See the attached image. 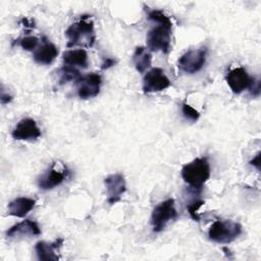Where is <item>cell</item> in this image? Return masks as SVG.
<instances>
[{"label": "cell", "mask_w": 261, "mask_h": 261, "mask_svg": "<svg viewBox=\"0 0 261 261\" xmlns=\"http://www.w3.org/2000/svg\"><path fill=\"white\" fill-rule=\"evenodd\" d=\"M65 35L68 38L67 47L82 46L90 48L94 45L96 40L94 22L88 15H83L79 21L67 28Z\"/></svg>", "instance_id": "6da1fadb"}, {"label": "cell", "mask_w": 261, "mask_h": 261, "mask_svg": "<svg viewBox=\"0 0 261 261\" xmlns=\"http://www.w3.org/2000/svg\"><path fill=\"white\" fill-rule=\"evenodd\" d=\"M210 164L206 157H199L185 164L181 168V177L195 191H201L210 177Z\"/></svg>", "instance_id": "7a4b0ae2"}, {"label": "cell", "mask_w": 261, "mask_h": 261, "mask_svg": "<svg viewBox=\"0 0 261 261\" xmlns=\"http://www.w3.org/2000/svg\"><path fill=\"white\" fill-rule=\"evenodd\" d=\"M242 233V225L232 220H215L208 230V237L218 244H229Z\"/></svg>", "instance_id": "3957f363"}, {"label": "cell", "mask_w": 261, "mask_h": 261, "mask_svg": "<svg viewBox=\"0 0 261 261\" xmlns=\"http://www.w3.org/2000/svg\"><path fill=\"white\" fill-rule=\"evenodd\" d=\"M172 25L157 23L147 35V46L153 52L161 51L167 54L170 50Z\"/></svg>", "instance_id": "277c9868"}, {"label": "cell", "mask_w": 261, "mask_h": 261, "mask_svg": "<svg viewBox=\"0 0 261 261\" xmlns=\"http://www.w3.org/2000/svg\"><path fill=\"white\" fill-rule=\"evenodd\" d=\"M177 216L178 214L174 207V200L169 198L165 201H162L153 209L151 215V224L153 231H162L167 223L171 220L176 219Z\"/></svg>", "instance_id": "5b68a950"}, {"label": "cell", "mask_w": 261, "mask_h": 261, "mask_svg": "<svg viewBox=\"0 0 261 261\" xmlns=\"http://www.w3.org/2000/svg\"><path fill=\"white\" fill-rule=\"evenodd\" d=\"M207 51V47L205 46L196 50L187 51L179 57L177 61L178 68L189 74L200 71L206 62Z\"/></svg>", "instance_id": "8992f818"}, {"label": "cell", "mask_w": 261, "mask_h": 261, "mask_svg": "<svg viewBox=\"0 0 261 261\" xmlns=\"http://www.w3.org/2000/svg\"><path fill=\"white\" fill-rule=\"evenodd\" d=\"M170 81L159 67L150 69L143 79V92L145 94L161 92L170 86Z\"/></svg>", "instance_id": "52a82bcc"}, {"label": "cell", "mask_w": 261, "mask_h": 261, "mask_svg": "<svg viewBox=\"0 0 261 261\" xmlns=\"http://www.w3.org/2000/svg\"><path fill=\"white\" fill-rule=\"evenodd\" d=\"M101 75L95 72L82 75L76 82L77 95L81 99H90L96 97L100 92Z\"/></svg>", "instance_id": "ba28073f"}, {"label": "cell", "mask_w": 261, "mask_h": 261, "mask_svg": "<svg viewBox=\"0 0 261 261\" xmlns=\"http://www.w3.org/2000/svg\"><path fill=\"white\" fill-rule=\"evenodd\" d=\"M104 184L107 191V202L110 205L120 201L121 196L126 191V184L123 174L113 173L105 177Z\"/></svg>", "instance_id": "9c48e42d"}, {"label": "cell", "mask_w": 261, "mask_h": 261, "mask_svg": "<svg viewBox=\"0 0 261 261\" xmlns=\"http://www.w3.org/2000/svg\"><path fill=\"white\" fill-rule=\"evenodd\" d=\"M69 171L66 167L56 168V163H53L51 167L38 179V186L41 190H52L60 186L68 176Z\"/></svg>", "instance_id": "30bf717a"}, {"label": "cell", "mask_w": 261, "mask_h": 261, "mask_svg": "<svg viewBox=\"0 0 261 261\" xmlns=\"http://www.w3.org/2000/svg\"><path fill=\"white\" fill-rule=\"evenodd\" d=\"M11 136L18 141H35L41 137V130L33 118H22L13 128Z\"/></svg>", "instance_id": "8fae6325"}, {"label": "cell", "mask_w": 261, "mask_h": 261, "mask_svg": "<svg viewBox=\"0 0 261 261\" xmlns=\"http://www.w3.org/2000/svg\"><path fill=\"white\" fill-rule=\"evenodd\" d=\"M253 79L254 77L250 76L244 67H236L229 70L225 76L227 85L234 94H240L249 89Z\"/></svg>", "instance_id": "7c38bea8"}, {"label": "cell", "mask_w": 261, "mask_h": 261, "mask_svg": "<svg viewBox=\"0 0 261 261\" xmlns=\"http://www.w3.org/2000/svg\"><path fill=\"white\" fill-rule=\"evenodd\" d=\"M63 244V239H57L53 243L38 242L35 246V250L39 260L42 261H57L59 259L56 250H58Z\"/></svg>", "instance_id": "4fadbf2b"}, {"label": "cell", "mask_w": 261, "mask_h": 261, "mask_svg": "<svg viewBox=\"0 0 261 261\" xmlns=\"http://www.w3.org/2000/svg\"><path fill=\"white\" fill-rule=\"evenodd\" d=\"M41 228L36 221L31 219H24L21 222H18L11 226L6 231V237L8 239L17 238L19 236H40Z\"/></svg>", "instance_id": "5bb4252c"}, {"label": "cell", "mask_w": 261, "mask_h": 261, "mask_svg": "<svg viewBox=\"0 0 261 261\" xmlns=\"http://www.w3.org/2000/svg\"><path fill=\"white\" fill-rule=\"evenodd\" d=\"M58 55V48L50 43L44 41V44L40 47H38L33 54V58L35 62L38 64H43V65H48L53 62V60L57 57Z\"/></svg>", "instance_id": "9a60e30c"}, {"label": "cell", "mask_w": 261, "mask_h": 261, "mask_svg": "<svg viewBox=\"0 0 261 261\" xmlns=\"http://www.w3.org/2000/svg\"><path fill=\"white\" fill-rule=\"evenodd\" d=\"M36 205V200L27 197H18L9 202L8 214L15 217H24Z\"/></svg>", "instance_id": "2e32d148"}, {"label": "cell", "mask_w": 261, "mask_h": 261, "mask_svg": "<svg viewBox=\"0 0 261 261\" xmlns=\"http://www.w3.org/2000/svg\"><path fill=\"white\" fill-rule=\"evenodd\" d=\"M62 59L65 65L73 66V67H82L86 68L89 64L88 54L84 49H74L67 50L62 54Z\"/></svg>", "instance_id": "e0dca14e"}, {"label": "cell", "mask_w": 261, "mask_h": 261, "mask_svg": "<svg viewBox=\"0 0 261 261\" xmlns=\"http://www.w3.org/2000/svg\"><path fill=\"white\" fill-rule=\"evenodd\" d=\"M133 62L140 73H144L152 63V55L145 47H137L133 54Z\"/></svg>", "instance_id": "ac0fdd59"}, {"label": "cell", "mask_w": 261, "mask_h": 261, "mask_svg": "<svg viewBox=\"0 0 261 261\" xmlns=\"http://www.w3.org/2000/svg\"><path fill=\"white\" fill-rule=\"evenodd\" d=\"M58 73H59V84L60 85L66 84L71 81L76 82L82 76L81 72L77 68H75L73 66L65 65V64L58 70Z\"/></svg>", "instance_id": "d6986e66"}, {"label": "cell", "mask_w": 261, "mask_h": 261, "mask_svg": "<svg viewBox=\"0 0 261 261\" xmlns=\"http://www.w3.org/2000/svg\"><path fill=\"white\" fill-rule=\"evenodd\" d=\"M148 18L152 21H154L155 23H159V24H168V25H172L170 18L162 11L159 9H151L148 10Z\"/></svg>", "instance_id": "ffe728a7"}, {"label": "cell", "mask_w": 261, "mask_h": 261, "mask_svg": "<svg viewBox=\"0 0 261 261\" xmlns=\"http://www.w3.org/2000/svg\"><path fill=\"white\" fill-rule=\"evenodd\" d=\"M204 204V201L201 199H195L191 202L188 203L187 205V209L188 212L190 214V216L192 217V219H194L195 221H200V215L198 214V210L199 208Z\"/></svg>", "instance_id": "44dd1931"}, {"label": "cell", "mask_w": 261, "mask_h": 261, "mask_svg": "<svg viewBox=\"0 0 261 261\" xmlns=\"http://www.w3.org/2000/svg\"><path fill=\"white\" fill-rule=\"evenodd\" d=\"M18 44L21 46L22 49L27 51H35L38 44H39V39L35 36H28L21 39H18Z\"/></svg>", "instance_id": "7402d4cb"}, {"label": "cell", "mask_w": 261, "mask_h": 261, "mask_svg": "<svg viewBox=\"0 0 261 261\" xmlns=\"http://www.w3.org/2000/svg\"><path fill=\"white\" fill-rule=\"evenodd\" d=\"M181 112H182L184 116L191 121H197L200 117V113L195 108H193L192 106L187 104L186 102H184L181 105Z\"/></svg>", "instance_id": "603a6c76"}, {"label": "cell", "mask_w": 261, "mask_h": 261, "mask_svg": "<svg viewBox=\"0 0 261 261\" xmlns=\"http://www.w3.org/2000/svg\"><path fill=\"white\" fill-rule=\"evenodd\" d=\"M249 90H250V92L253 96H259V94H260V82H259V80L253 79V82H252Z\"/></svg>", "instance_id": "cb8c5ba5"}, {"label": "cell", "mask_w": 261, "mask_h": 261, "mask_svg": "<svg viewBox=\"0 0 261 261\" xmlns=\"http://www.w3.org/2000/svg\"><path fill=\"white\" fill-rule=\"evenodd\" d=\"M115 63H116L115 59H113L111 57H106V58L103 59V62H102L100 67H101V69L105 70V69H108V68L112 67L113 65H115Z\"/></svg>", "instance_id": "d4e9b609"}, {"label": "cell", "mask_w": 261, "mask_h": 261, "mask_svg": "<svg viewBox=\"0 0 261 261\" xmlns=\"http://www.w3.org/2000/svg\"><path fill=\"white\" fill-rule=\"evenodd\" d=\"M0 100H1V103L4 105V104H7L9 103L11 100H12V96L8 93H5L4 89L2 88L1 90V97H0Z\"/></svg>", "instance_id": "484cf974"}, {"label": "cell", "mask_w": 261, "mask_h": 261, "mask_svg": "<svg viewBox=\"0 0 261 261\" xmlns=\"http://www.w3.org/2000/svg\"><path fill=\"white\" fill-rule=\"evenodd\" d=\"M250 164L253 165V166H255L258 170L260 169V152H258V153L256 154V156L250 161Z\"/></svg>", "instance_id": "4316f807"}]
</instances>
